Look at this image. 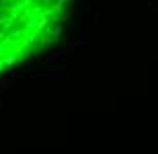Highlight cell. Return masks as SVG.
<instances>
[{
	"mask_svg": "<svg viewBox=\"0 0 158 154\" xmlns=\"http://www.w3.org/2000/svg\"><path fill=\"white\" fill-rule=\"evenodd\" d=\"M72 0H0V68L29 58L60 35Z\"/></svg>",
	"mask_w": 158,
	"mask_h": 154,
	"instance_id": "1",
	"label": "cell"
}]
</instances>
